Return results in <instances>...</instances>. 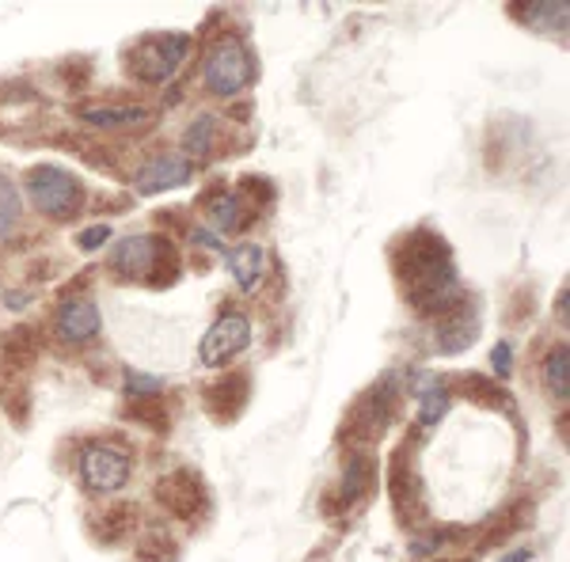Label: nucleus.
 <instances>
[{
  "label": "nucleus",
  "mask_w": 570,
  "mask_h": 562,
  "mask_svg": "<svg viewBox=\"0 0 570 562\" xmlns=\"http://www.w3.org/2000/svg\"><path fill=\"white\" fill-rule=\"evenodd\" d=\"M532 555H529V551H510V555H505V559H499V562H529Z\"/></svg>",
  "instance_id": "nucleus-30"
},
{
  "label": "nucleus",
  "mask_w": 570,
  "mask_h": 562,
  "mask_svg": "<svg viewBox=\"0 0 570 562\" xmlns=\"http://www.w3.org/2000/svg\"><path fill=\"white\" fill-rule=\"evenodd\" d=\"M225 263H228V274H233V282L240 285L244 293L259 289L263 274H266V252L259 244H240L233 247V252H225Z\"/></svg>",
  "instance_id": "nucleus-13"
},
{
  "label": "nucleus",
  "mask_w": 570,
  "mask_h": 562,
  "mask_svg": "<svg viewBox=\"0 0 570 562\" xmlns=\"http://www.w3.org/2000/svg\"><path fill=\"white\" fill-rule=\"evenodd\" d=\"M415 395L422 400V426H438L441 422V414L449 411V392L441 388V381H430V376H419V388Z\"/></svg>",
  "instance_id": "nucleus-17"
},
{
  "label": "nucleus",
  "mask_w": 570,
  "mask_h": 562,
  "mask_svg": "<svg viewBox=\"0 0 570 562\" xmlns=\"http://www.w3.org/2000/svg\"><path fill=\"white\" fill-rule=\"evenodd\" d=\"M4 357L12 365H27L31 357H39V335L31 327H16L12 335L4 338Z\"/></svg>",
  "instance_id": "nucleus-21"
},
{
  "label": "nucleus",
  "mask_w": 570,
  "mask_h": 562,
  "mask_svg": "<svg viewBox=\"0 0 570 562\" xmlns=\"http://www.w3.org/2000/svg\"><path fill=\"white\" fill-rule=\"evenodd\" d=\"M214 134H217V118L214 115H198L195 122H190V130H187V152L206 156L209 149H214Z\"/></svg>",
  "instance_id": "nucleus-22"
},
{
  "label": "nucleus",
  "mask_w": 570,
  "mask_h": 562,
  "mask_svg": "<svg viewBox=\"0 0 570 562\" xmlns=\"http://www.w3.org/2000/svg\"><path fill=\"white\" fill-rule=\"evenodd\" d=\"M513 16H521V20H529V27H540V31H567V16L570 8L559 0V4H513L510 8Z\"/></svg>",
  "instance_id": "nucleus-16"
},
{
  "label": "nucleus",
  "mask_w": 570,
  "mask_h": 562,
  "mask_svg": "<svg viewBox=\"0 0 570 562\" xmlns=\"http://www.w3.org/2000/svg\"><path fill=\"white\" fill-rule=\"evenodd\" d=\"M255 77V61L252 50L240 39H220L214 50L206 53V66H202V80L206 88L220 99H233L252 85Z\"/></svg>",
  "instance_id": "nucleus-5"
},
{
  "label": "nucleus",
  "mask_w": 570,
  "mask_h": 562,
  "mask_svg": "<svg viewBox=\"0 0 570 562\" xmlns=\"http://www.w3.org/2000/svg\"><path fill=\"white\" fill-rule=\"evenodd\" d=\"M475 335H480V319L461 316V308H456V316L438 331V343H441L445 354H461V349H468L475 343Z\"/></svg>",
  "instance_id": "nucleus-15"
},
{
  "label": "nucleus",
  "mask_w": 570,
  "mask_h": 562,
  "mask_svg": "<svg viewBox=\"0 0 570 562\" xmlns=\"http://www.w3.org/2000/svg\"><path fill=\"white\" fill-rule=\"evenodd\" d=\"M183 183H190V164L183 156H156L137 171L134 187L137 195H164V190H176Z\"/></svg>",
  "instance_id": "nucleus-11"
},
{
  "label": "nucleus",
  "mask_w": 570,
  "mask_h": 562,
  "mask_svg": "<svg viewBox=\"0 0 570 562\" xmlns=\"http://www.w3.org/2000/svg\"><path fill=\"white\" fill-rule=\"evenodd\" d=\"M510 354H513V349H510V343H499V346H494V373H499L502 376V381H505V376H510Z\"/></svg>",
  "instance_id": "nucleus-29"
},
{
  "label": "nucleus",
  "mask_w": 570,
  "mask_h": 562,
  "mask_svg": "<svg viewBox=\"0 0 570 562\" xmlns=\"http://www.w3.org/2000/svg\"><path fill=\"white\" fill-rule=\"evenodd\" d=\"M126 524H130V505H115V510L104 517V529H99V536H104L107 543L118 540L126 532Z\"/></svg>",
  "instance_id": "nucleus-26"
},
{
  "label": "nucleus",
  "mask_w": 570,
  "mask_h": 562,
  "mask_svg": "<svg viewBox=\"0 0 570 562\" xmlns=\"http://www.w3.org/2000/svg\"><path fill=\"white\" fill-rule=\"evenodd\" d=\"M160 266H168L171 274H179V255L168 239L160 236H126L110 255V270L118 278L145 282V285H168L160 274Z\"/></svg>",
  "instance_id": "nucleus-2"
},
{
  "label": "nucleus",
  "mask_w": 570,
  "mask_h": 562,
  "mask_svg": "<svg viewBox=\"0 0 570 562\" xmlns=\"http://www.w3.org/2000/svg\"><path fill=\"white\" fill-rule=\"evenodd\" d=\"M209 214H214V225L220 228V233H233V228L244 225V201L236 195H220Z\"/></svg>",
  "instance_id": "nucleus-23"
},
{
  "label": "nucleus",
  "mask_w": 570,
  "mask_h": 562,
  "mask_svg": "<svg viewBox=\"0 0 570 562\" xmlns=\"http://www.w3.org/2000/svg\"><path fill=\"white\" fill-rule=\"evenodd\" d=\"M464 395L472 403H483V407H502V411H510V395H505L502 384H494V381H487V376H464Z\"/></svg>",
  "instance_id": "nucleus-19"
},
{
  "label": "nucleus",
  "mask_w": 570,
  "mask_h": 562,
  "mask_svg": "<svg viewBox=\"0 0 570 562\" xmlns=\"http://www.w3.org/2000/svg\"><path fill=\"white\" fill-rule=\"evenodd\" d=\"M80 118H85L88 126H99V130H126V126L149 122V110L145 107H85Z\"/></svg>",
  "instance_id": "nucleus-14"
},
{
  "label": "nucleus",
  "mask_w": 570,
  "mask_h": 562,
  "mask_svg": "<svg viewBox=\"0 0 570 562\" xmlns=\"http://www.w3.org/2000/svg\"><path fill=\"white\" fill-rule=\"evenodd\" d=\"M156 497H160L164 510H171L176 517L190 521L206 510V486L195 472H171L156 483Z\"/></svg>",
  "instance_id": "nucleus-8"
},
{
  "label": "nucleus",
  "mask_w": 570,
  "mask_h": 562,
  "mask_svg": "<svg viewBox=\"0 0 570 562\" xmlns=\"http://www.w3.org/2000/svg\"><path fill=\"white\" fill-rule=\"evenodd\" d=\"M544 384H548V392L556 395V400H567V392H570V354H567V346H556L548 354Z\"/></svg>",
  "instance_id": "nucleus-18"
},
{
  "label": "nucleus",
  "mask_w": 570,
  "mask_h": 562,
  "mask_svg": "<svg viewBox=\"0 0 570 562\" xmlns=\"http://www.w3.org/2000/svg\"><path fill=\"white\" fill-rule=\"evenodd\" d=\"M53 327H58V338L61 343H88V338L99 335V327H104V316H99L96 300H66L58 308V316H53Z\"/></svg>",
  "instance_id": "nucleus-10"
},
{
  "label": "nucleus",
  "mask_w": 570,
  "mask_h": 562,
  "mask_svg": "<svg viewBox=\"0 0 570 562\" xmlns=\"http://www.w3.org/2000/svg\"><path fill=\"white\" fill-rule=\"evenodd\" d=\"M107 239H110V228L107 225H91V228H85V233H80L77 247H80V252H96V247H104Z\"/></svg>",
  "instance_id": "nucleus-27"
},
{
  "label": "nucleus",
  "mask_w": 570,
  "mask_h": 562,
  "mask_svg": "<svg viewBox=\"0 0 570 562\" xmlns=\"http://www.w3.org/2000/svg\"><path fill=\"white\" fill-rule=\"evenodd\" d=\"M247 343H252V319L240 316V312H228V316H220L214 327L202 335V365L217 368L225 362H233L240 349H247Z\"/></svg>",
  "instance_id": "nucleus-7"
},
{
  "label": "nucleus",
  "mask_w": 570,
  "mask_h": 562,
  "mask_svg": "<svg viewBox=\"0 0 570 562\" xmlns=\"http://www.w3.org/2000/svg\"><path fill=\"white\" fill-rule=\"evenodd\" d=\"M160 388H164V381L160 376H149V373H137V368H130V373H126V392L134 395V403L137 400H156V395H160Z\"/></svg>",
  "instance_id": "nucleus-25"
},
{
  "label": "nucleus",
  "mask_w": 570,
  "mask_h": 562,
  "mask_svg": "<svg viewBox=\"0 0 570 562\" xmlns=\"http://www.w3.org/2000/svg\"><path fill=\"white\" fill-rule=\"evenodd\" d=\"M244 195L247 198H259L263 206H271V201H274V187L266 179H259V175H252V179H244Z\"/></svg>",
  "instance_id": "nucleus-28"
},
{
  "label": "nucleus",
  "mask_w": 570,
  "mask_h": 562,
  "mask_svg": "<svg viewBox=\"0 0 570 562\" xmlns=\"http://www.w3.org/2000/svg\"><path fill=\"white\" fill-rule=\"evenodd\" d=\"M392 263L403 289H407L411 308L422 312V316H445V312L461 308L453 252H449V244L438 233L422 228V233L403 236L392 247Z\"/></svg>",
  "instance_id": "nucleus-1"
},
{
  "label": "nucleus",
  "mask_w": 570,
  "mask_h": 562,
  "mask_svg": "<svg viewBox=\"0 0 570 562\" xmlns=\"http://www.w3.org/2000/svg\"><path fill=\"white\" fill-rule=\"evenodd\" d=\"M20 225V195H16L12 183L0 175V236H8Z\"/></svg>",
  "instance_id": "nucleus-24"
},
{
  "label": "nucleus",
  "mask_w": 570,
  "mask_h": 562,
  "mask_svg": "<svg viewBox=\"0 0 570 562\" xmlns=\"http://www.w3.org/2000/svg\"><path fill=\"white\" fill-rule=\"evenodd\" d=\"M389 414H392V388L389 381L376 384L362 395V400L351 407V418H346V433L357 441H373L376 433L389 426Z\"/></svg>",
  "instance_id": "nucleus-9"
},
{
  "label": "nucleus",
  "mask_w": 570,
  "mask_h": 562,
  "mask_svg": "<svg viewBox=\"0 0 570 562\" xmlns=\"http://www.w3.org/2000/svg\"><path fill=\"white\" fill-rule=\"evenodd\" d=\"M247 395H252V381H247L244 373H228V376H220L217 384H209L202 403H206V411L214 414L217 422H233L236 414L244 411Z\"/></svg>",
  "instance_id": "nucleus-12"
},
{
  "label": "nucleus",
  "mask_w": 570,
  "mask_h": 562,
  "mask_svg": "<svg viewBox=\"0 0 570 562\" xmlns=\"http://www.w3.org/2000/svg\"><path fill=\"white\" fill-rule=\"evenodd\" d=\"M23 187H27L31 206L53 220H72L80 209H85V187H80L77 175H69L66 168L39 164V168L27 171Z\"/></svg>",
  "instance_id": "nucleus-3"
},
{
  "label": "nucleus",
  "mask_w": 570,
  "mask_h": 562,
  "mask_svg": "<svg viewBox=\"0 0 570 562\" xmlns=\"http://www.w3.org/2000/svg\"><path fill=\"white\" fill-rule=\"evenodd\" d=\"M187 53H190V34H176V31L145 34L130 50L126 66H130V72L141 85H164V80L176 77V69L183 66Z\"/></svg>",
  "instance_id": "nucleus-4"
},
{
  "label": "nucleus",
  "mask_w": 570,
  "mask_h": 562,
  "mask_svg": "<svg viewBox=\"0 0 570 562\" xmlns=\"http://www.w3.org/2000/svg\"><path fill=\"white\" fill-rule=\"evenodd\" d=\"M370 479H373V460L370 456H351L343 475V502H357L365 491H370Z\"/></svg>",
  "instance_id": "nucleus-20"
},
{
  "label": "nucleus",
  "mask_w": 570,
  "mask_h": 562,
  "mask_svg": "<svg viewBox=\"0 0 570 562\" xmlns=\"http://www.w3.org/2000/svg\"><path fill=\"white\" fill-rule=\"evenodd\" d=\"M80 475L96 494H115L130 483V456L118 445H88L80 456Z\"/></svg>",
  "instance_id": "nucleus-6"
}]
</instances>
